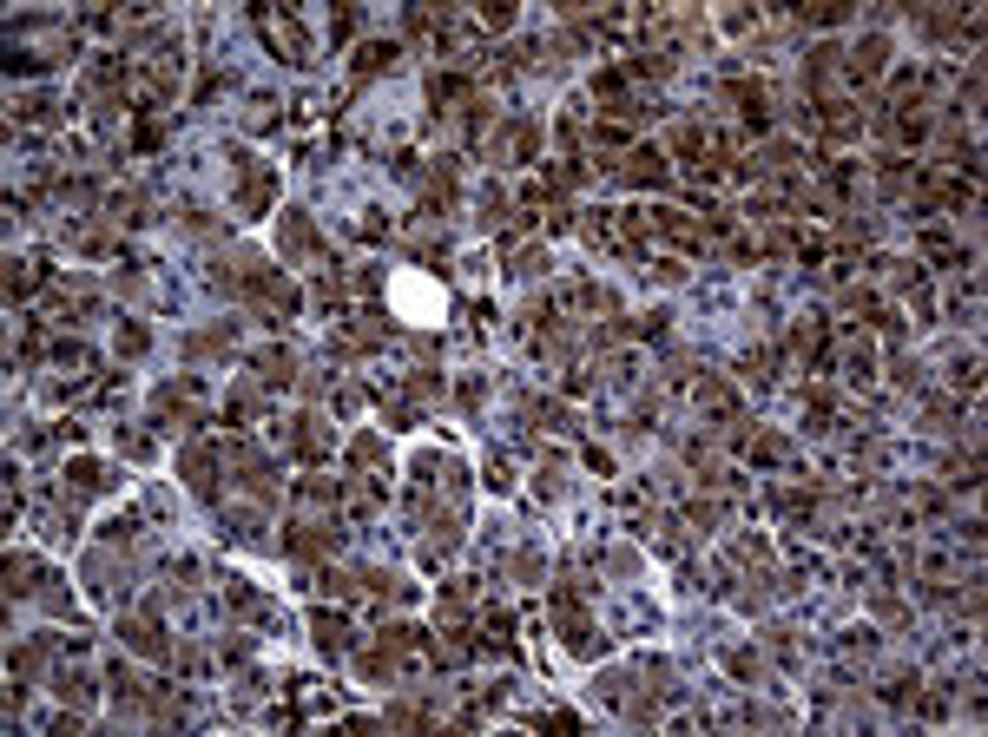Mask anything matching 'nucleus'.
<instances>
[{
	"instance_id": "nucleus-1",
	"label": "nucleus",
	"mask_w": 988,
	"mask_h": 737,
	"mask_svg": "<svg viewBox=\"0 0 988 737\" xmlns=\"http://www.w3.org/2000/svg\"><path fill=\"white\" fill-rule=\"evenodd\" d=\"M271 191H277V178L264 172L257 158L238 152V198H231V211H238V218H264V211H271Z\"/></svg>"
},
{
	"instance_id": "nucleus-2",
	"label": "nucleus",
	"mask_w": 988,
	"mask_h": 737,
	"mask_svg": "<svg viewBox=\"0 0 988 737\" xmlns=\"http://www.w3.org/2000/svg\"><path fill=\"white\" fill-rule=\"evenodd\" d=\"M251 20H257V33L271 40V53H277V60H290V66H303V60H310V33H303L297 20H277L271 7H257Z\"/></svg>"
},
{
	"instance_id": "nucleus-3",
	"label": "nucleus",
	"mask_w": 988,
	"mask_h": 737,
	"mask_svg": "<svg viewBox=\"0 0 988 737\" xmlns=\"http://www.w3.org/2000/svg\"><path fill=\"white\" fill-rule=\"evenodd\" d=\"M844 73L857 79V86L883 79V73H890V40H883V33H863L857 47H844Z\"/></svg>"
},
{
	"instance_id": "nucleus-4",
	"label": "nucleus",
	"mask_w": 988,
	"mask_h": 737,
	"mask_svg": "<svg viewBox=\"0 0 988 737\" xmlns=\"http://www.w3.org/2000/svg\"><path fill=\"white\" fill-rule=\"evenodd\" d=\"M119 639H126L132 652H145V659H172V645H165V632H159V612H126V619H119Z\"/></svg>"
},
{
	"instance_id": "nucleus-5",
	"label": "nucleus",
	"mask_w": 988,
	"mask_h": 737,
	"mask_svg": "<svg viewBox=\"0 0 988 737\" xmlns=\"http://www.w3.org/2000/svg\"><path fill=\"white\" fill-rule=\"evenodd\" d=\"M534 152H541V126H527V119H508V126L494 132V158H501V165H527Z\"/></svg>"
},
{
	"instance_id": "nucleus-6",
	"label": "nucleus",
	"mask_w": 988,
	"mask_h": 737,
	"mask_svg": "<svg viewBox=\"0 0 988 737\" xmlns=\"http://www.w3.org/2000/svg\"><path fill=\"white\" fill-rule=\"evenodd\" d=\"M620 178L646 191V185H666L672 165H666V152H659V145H633V152H626V165H620Z\"/></svg>"
},
{
	"instance_id": "nucleus-7",
	"label": "nucleus",
	"mask_w": 988,
	"mask_h": 737,
	"mask_svg": "<svg viewBox=\"0 0 988 737\" xmlns=\"http://www.w3.org/2000/svg\"><path fill=\"white\" fill-rule=\"evenodd\" d=\"M587 152H593V158L633 152V119H620V112H606V119H593V126H587Z\"/></svg>"
},
{
	"instance_id": "nucleus-8",
	"label": "nucleus",
	"mask_w": 988,
	"mask_h": 737,
	"mask_svg": "<svg viewBox=\"0 0 988 737\" xmlns=\"http://www.w3.org/2000/svg\"><path fill=\"white\" fill-rule=\"evenodd\" d=\"M178 468H185V481H192L198 494H218V448H211V441H192Z\"/></svg>"
},
{
	"instance_id": "nucleus-9",
	"label": "nucleus",
	"mask_w": 988,
	"mask_h": 737,
	"mask_svg": "<svg viewBox=\"0 0 988 737\" xmlns=\"http://www.w3.org/2000/svg\"><path fill=\"white\" fill-rule=\"evenodd\" d=\"M310 632H317L323 659H343V652H350V619H343V612H310Z\"/></svg>"
},
{
	"instance_id": "nucleus-10",
	"label": "nucleus",
	"mask_w": 988,
	"mask_h": 737,
	"mask_svg": "<svg viewBox=\"0 0 988 737\" xmlns=\"http://www.w3.org/2000/svg\"><path fill=\"white\" fill-rule=\"evenodd\" d=\"M251 369H257L264 389H290V382H297V356H290V349H257Z\"/></svg>"
},
{
	"instance_id": "nucleus-11",
	"label": "nucleus",
	"mask_w": 988,
	"mask_h": 737,
	"mask_svg": "<svg viewBox=\"0 0 988 737\" xmlns=\"http://www.w3.org/2000/svg\"><path fill=\"white\" fill-rule=\"evenodd\" d=\"M290 448H297L303 461L330 455V428H323V415H297V422H290Z\"/></svg>"
},
{
	"instance_id": "nucleus-12",
	"label": "nucleus",
	"mask_w": 988,
	"mask_h": 737,
	"mask_svg": "<svg viewBox=\"0 0 988 737\" xmlns=\"http://www.w3.org/2000/svg\"><path fill=\"white\" fill-rule=\"evenodd\" d=\"M429 99H435V112H462L468 106V79L448 73V66H435L429 73Z\"/></svg>"
},
{
	"instance_id": "nucleus-13",
	"label": "nucleus",
	"mask_w": 988,
	"mask_h": 737,
	"mask_svg": "<svg viewBox=\"0 0 988 737\" xmlns=\"http://www.w3.org/2000/svg\"><path fill=\"white\" fill-rule=\"evenodd\" d=\"M284 251L290 257H317V224L303 211H284Z\"/></svg>"
},
{
	"instance_id": "nucleus-14",
	"label": "nucleus",
	"mask_w": 988,
	"mask_h": 737,
	"mask_svg": "<svg viewBox=\"0 0 988 737\" xmlns=\"http://www.w3.org/2000/svg\"><path fill=\"white\" fill-rule=\"evenodd\" d=\"M40 283H47V264H40V257H27V264H20V257H14V264H7V297H33V290H40Z\"/></svg>"
},
{
	"instance_id": "nucleus-15",
	"label": "nucleus",
	"mask_w": 988,
	"mask_h": 737,
	"mask_svg": "<svg viewBox=\"0 0 988 737\" xmlns=\"http://www.w3.org/2000/svg\"><path fill=\"white\" fill-rule=\"evenodd\" d=\"M396 40H363L356 47V79H369V73H383V66H396Z\"/></svg>"
},
{
	"instance_id": "nucleus-16",
	"label": "nucleus",
	"mask_w": 988,
	"mask_h": 737,
	"mask_svg": "<svg viewBox=\"0 0 988 737\" xmlns=\"http://www.w3.org/2000/svg\"><path fill=\"white\" fill-rule=\"evenodd\" d=\"M99 487H106V468H99V461H73V468H66V494H99Z\"/></svg>"
},
{
	"instance_id": "nucleus-17",
	"label": "nucleus",
	"mask_w": 988,
	"mask_h": 737,
	"mask_svg": "<svg viewBox=\"0 0 988 737\" xmlns=\"http://www.w3.org/2000/svg\"><path fill=\"white\" fill-rule=\"evenodd\" d=\"M53 362H60V369H66L73 382H86V376H93V349H86V343H60V349H53Z\"/></svg>"
},
{
	"instance_id": "nucleus-18",
	"label": "nucleus",
	"mask_w": 988,
	"mask_h": 737,
	"mask_svg": "<svg viewBox=\"0 0 988 737\" xmlns=\"http://www.w3.org/2000/svg\"><path fill=\"white\" fill-rule=\"evenodd\" d=\"M481 639H488V645H501V652H508V645H514V619H508V612H501V606H488V612H481Z\"/></svg>"
},
{
	"instance_id": "nucleus-19",
	"label": "nucleus",
	"mask_w": 988,
	"mask_h": 737,
	"mask_svg": "<svg viewBox=\"0 0 988 737\" xmlns=\"http://www.w3.org/2000/svg\"><path fill=\"white\" fill-rule=\"evenodd\" d=\"M53 691H60L66 705H86V698H93V678H86V672H60V678H53Z\"/></svg>"
},
{
	"instance_id": "nucleus-20",
	"label": "nucleus",
	"mask_w": 988,
	"mask_h": 737,
	"mask_svg": "<svg viewBox=\"0 0 988 737\" xmlns=\"http://www.w3.org/2000/svg\"><path fill=\"white\" fill-rule=\"evenodd\" d=\"M949 487H982V455H956L949 461Z\"/></svg>"
},
{
	"instance_id": "nucleus-21",
	"label": "nucleus",
	"mask_w": 988,
	"mask_h": 737,
	"mask_svg": "<svg viewBox=\"0 0 988 737\" xmlns=\"http://www.w3.org/2000/svg\"><path fill=\"white\" fill-rule=\"evenodd\" d=\"M679 520H686L692 534H712V527H718V501H686V514H679Z\"/></svg>"
},
{
	"instance_id": "nucleus-22",
	"label": "nucleus",
	"mask_w": 988,
	"mask_h": 737,
	"mask_svg": "<svg viewBox=\"0 0 988 737\" xmlns=\"http://www.w3.org/2000/svg\"><path fill=\"white\" fill-rule=\"evenodd\" d=\"M185 349H192V356H218V349H231V323H224V330H198Z\"/></svg>"
},
{
	"instance_id": "nucleus-23",
	"label": "nucleus",
	"mask_w": 988,
	"mask_h": 737,
	"mask_svg": "<svg viewBox=\"0 0 988 737\" xmlns=\"http://www.w3.org/2000/svg\"><path fill=\"white\" fill-rule=\"evenodd\" d=\"M475 27H481V33H501V27H514V7H501V0H494V7H481V14H475Z\"/></svg>"
},
{
	"instance_id": "nucleus-24",
	"label": "nucleus",
	"mask_w": 988,
	"mask_h": 737,
	"mask_svg": "<svg viewBox=\"0 0 988 737\" xmlns=\"http://www.w3.org/2000/svg\"><path fill=\"white\" fill-rule=\"evenodd\" d=\"M145 343H152L145 323H119V356H145Z\"/></svg>"
},
{
	"instance_id": "nucleus-25",
	"label": "nucleus",
	"mask_w": 988,
	"mask_h": 737,
	"mask_svg": "<svg viewBox=\"0 0 988 737\" xmlns=\"http://www.w3.org/2000/svg\"><path fill=\"white\" fill-rule=\"evenodd\" d=\"M488 487H494V494H508V487H514V468H508V461H501V455L488 461Z\"/></svg>"
},
{
	"instance_id": "nucleus-26",
	"label": "nucleus",
	"mask_w": 988,
	"mask_h": 737,
	"mask_svg": "<svg viewBox=\"0 0 988 737\" xmlns=\"http://www.w3.org/2000/svg\"><path fill=\"white\" fill-rule=\"evenodd\" d=\"M916 711H923V718H942V711H949V691H923V698H916Z\"/></svg>"
},
{
	"instance_id": "nucleus-27",
	"label": "nucleus",
	"mask_w": 988,
	"mask_h": 737,
	"mask_svg": "<svg viewBox=\"0 0 988 737\" xmlns=\"http://www.w3.org/2000/svg\"><path fill=\"white\" fill-rule=\"evenodd\" d=\"M119 448H126L132 461H145V455H152V435H139V428H132V435H119Z\"/></svg>"
},
{
	"instance_id": "nucleus-28",
	"label": "nucleus",
	"mask_w": 988,
	"mask_h": 737,
	"mask_svg": "<svg viewBox=\"0 0 988 737\" xmlns=\"http://www.w3.org/2000/svg\"><path fill=\"white\" fill-rule=\"evenodd\" d=\"M534 724H541V731H574V711H541V718H534Z\"/></svg>"
},
{
	"instance_id": "nucleus-29",
	"label": "nucleus",
	"mask_w": 988,
	"mask_h": 737,
	"mask_svg": "<svg viewBox=\"0 0 988 737\" xmlns=\"http://www.w3.org/2000/svg\"><path fill=\"white\" fill-rule=\"evenodd\" d=\"M633 336H646V343H653V336H666V316H639Z\"/></svg>"
},
{
	"instance_id": "nucleus-30",
	"label": "nucleus",
	"mask_w": 988,
	"mask_h": 737,
	"mask_svg": "<svg viewBox=\"0 0 988 737\" xmlns=\"http://www.w3.org/2000/svg\"><path fill=\"white\" fill-rule=\"evenodd\" d=\"M732 672L738 678H758V652H732Z\"/></svg>"
}]
</instances>
